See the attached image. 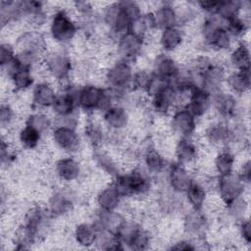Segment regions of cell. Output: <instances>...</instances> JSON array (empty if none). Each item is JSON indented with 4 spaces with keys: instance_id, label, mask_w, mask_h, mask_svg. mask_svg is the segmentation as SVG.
I'll use <instances>...</instances> for the list:
<instances>
[{
    "instance_id": "cell-11",
    "label": "cell",
    "mask_w": 251,
    "mask_h": 251,
    "mask_svg": "<svg viewBox=\"0 0 251 251\" xmlns=\"http://www.w3.org/2000/svg\"><path fill=\"white\" fill-rule=\"evenodd\" d=\"M197 118L186 108L176 110L171 119V127L179 137L191 138L196 130Z\"/></svg>"
},
{
    "instance_id": "cell-41",
    "label": "cell",
    "mask_w": 251,
    "mask_h": 251,
    "mask_svg": "<svg viewBox=\"0 0 251 251\" xmlns=\"http://www.w3.org/2000/svg\"><path fill=\"white\" fill-rule=\"evenodd\" d=\"M242 7L240 1H220L216 15L226 22L239 16Z\"/></svg>"
},
{
    "instance_id": "cell-48",
    "label": "cell",
    "mask_w": 251,
    "mask_h": 251,
    "mask_svg": "<svg viewBox=\"0 0 251 251\" xmlns=\"http://www.w3.org/2000/svg\"><path fill=\"white\" fill-rule=\"evenodd\" d=\"M239 232L241 237L246 243H250L251 241V226L249 220H240L239 223Z\"/></svg>"
},
{
    "instance_id": "cell-5",
    "label": "cell",
    "mask_w": 251,
    "mask_h": 251,
    "mask_svg": "<svg viewBox=\"0 0 251 251\" xmlns=\"http://www.w3.org/2000/svg\"><path fill=\"white\" fill-rule=\"evenodd\" d=\"M78 31V25L65 10H57L51 19L50 34L61 44L71 42Z\"/></svg>"
},
{
    "instance_id": "cell-35",
    "label": "cell",
    "mask_w": 251,
    "mask_h": 251,
    "mask_svg": "<svg viewBox=\"0 0 251 251\" xmlns=\"http://www.w3.org/2000/svg\"><path fill=\"white\" fill-rule=\"evenodd\" d=\"M156 29V25H155V20H154V15L153 12H147V13H142L138 18H136L129 26V30L135 34H138L140 36L145 37V35Z\"/></svg>"
},
{
    "instance_id": "cell-28",
    "label": "cell",
    "mask_w": 251,
    "mask_h": 251,
    "mask_svg": "<svg viewBox=\"0 0 251 251\" xmlns=\"http://www.w3.org/2000/svg\"><path fill=\"white\" fill-rule=\"evenodd\" d=\"M122 199V195L112 183L100 190V192L97 194L96 202L100 210L116 211Z\"/></svg>"
},
{
    "instance_id": "cell-29",
    "label": "cell",
    "mask_w": 251,
    "mask_h": 251,
    "mask_svg": "<svg viewBox=\"0 0 251 251\" xmlns=\"http://www.w3.org/2000/svg\"><path fill=\"white\" fill-rule=\"evenodd\" d=\"M184 38V34L179 25H175L161 30L160 34V45L166 52H172L177 49Z\"/></svg>"
},
{
    "instance_id": "cell-14",
    "label": "cell",
    "mask_w": 251,
    "mask_h": 251,
    "mask_svg": "<svg viewBox=\"0 0 251 251\" xmlns=\"http://www.w3.org/2000/svg\"><path fill=\"white\" fill-rule=\"evenodd\" d=\"M52 139L60 149L69 153L76 152L80 145V139L75 128L66 126H55L52 131Z\"/></svg>"
},
{
    "instance_id": "cell-9",
    "label": "cell",
    "mask_w": 251,
    "mask_h": 251,
    "mask_svg": "<svg viewBox=\"0 0 251 251\" xmlns=\"http://www.w3.org/2000/svg\"><path fill=\"white\" fill-rule=\"evenodd\" d=\"M144 38L131 31L120 35L117 41V53L120 60L132 63L141 54L144 47Z\"/></svg>"
},
{
    "instance_id": "cell-22",
    "label": "cell",
    "mask_w": 251,
    "mask_h": 251,
    "mask_svg": "<svg viewBox=\"0 0 251 251\" xmlns=\"http://www.w3.org/2000/svg\"><path fill=\"white\" fill-rule=\"evenodd\" d=\"M180 68L169 55L163 53L156 57L153 67V74L170 83L179 74Z\"/></svg>"
},
{
    "instance_id": "cell-4",
    "label": "cell",
    "mask_w": 251,
    "mask_h": 251,
    "mask_svg": "<svg viewBox=\"0 0 251 251\" xmlns=\"http://www.w3.org/2000/svg\"><path fill=\"white\" fill-rule=\"evenodd\" d=\"M133 74L131 64L123 60L114 63L106 71L105 80L116 100L124 96L127 90H130Z\"/></svg>"
},
{
    "instance_id": "cell-23",
    "label": "cell",
    "mask_w": 251,
    "mask_h": 251,
    "mask_svg": "<svg viewBox=\"0 0 251 251\" xmlns=\"http://www.w3.org/2000/svg\"><path fill=\"white\" fill-rule=\"evenodd\" d=\"M57 94L54 88L47 82H39L33 86L31 103L36 109L52 108Z\"/></svg>"
},
{
    "instance_id": "cell-49",
    "label": "cell",
    "mask_w": 251,
    "mask_h": 251,
    "mask_svg": "<svg viewBox=\"0 0 251 251\" xmlns=\"http://www.w3.org/2000/svg\"><path fill=\"white\" fill-rule=\"evenodd\" d=\"M240 179L245 183L249 184L250 178H251V167H250V161H246L242 164L239 172L237 173Z\"/></svg>"
},
{
    "instance_id": "cell-26",
    "label": "cell",
    "mask_w": 251,
    "mask_h": 251,
    "mask_svg": "<svg viewBox=\"0 0 251 251\" xmlns=\"http://www.w3.org/2000/svg\"><path fill=\"white\" fill-rule=\"evenodd\" d=\"M55 174L64 181H73L80 175L79 163L73 157L59 159L55 164Z\"/></svg>"
},
{
    "instance_id": "cell-40",
    "label": "cell",
    "mask_w": 251,
    "mask_h": 251,
    "mask_svg": "<svg viewBox=\"0 0 251 251\" xmlns=\"http://www.w3.org/2000/svg\"><path fill=\"white\" fill-rule=\"evenodd\" d=\"M93 157H94L96 166L99 167L102 171H104L109 176L115 177L120 174L117 163L113 160V158L108 153L102 151L99 148V149H96Z\"/></svg>"
},
{
    "instance_id": "cell-37",
    "label": "cell",
    "mask_w": 251,
    "mask_h": 251,
    "mask_svg": "<svg viewBox=\"0 0 251 251\" xmlns=\"http://www.w3.org/2000/svg\"><path fill=\"white\" fill-rule=\"evenodd\" d=\"M234 163V154L227 149H224L217 154L214 160V167L219 176H225L233 172Z\"/></svg>"
},
{
    "instance_id": "cell-42",
    "label": "cell",
    "mask_w": 251,
    "mask_h": 251,
    "mask_svg": "<svg viewBox=\"0 0 251 251\" xmlns=\"http://www.w3.org/2000/svg\"><path fill=\"white\" fill-rule=\"evenodd\" d=\"M25 125L32 126L33 128H35L36 130H38L42 135L44 133H46L52 126V122L49 119L48 116H46L43 113H33L30 114L25 121Z\"/></svg>"
},
{
    "instance_id": "cell-3",
    "label": "cell",
    "mask_w": 251,
    "mask_h": 251,
    "mask_svg": "<svg viewBox=\"0 0 251 251\" xmlns=\"http://www.w3.org/2000/svg\"><path fill=\"white\" fill-rule=\"evenodd\" d=\"M115 96L109 88L94 84H86L79 89L78 108L85 112L101 111L102 113L114 105Z\"/></svg>"
},
{
    "instance_id": "cell-44",
    "label": "cell",
    "mask_w": 251,
    "mask_h": 251,
    "mask_svg": "<svg viewBox=\"0 0 251 251\" xmlns=\"http://www.w3.org/2000/svg\"><path fill=\"white\" fill-rule=\"evenodd\" d=\"M17 53L14 46L9 43H2L0 46V64L2 69L8 68L16 60Z\"/></svg>"
},
{
    "instance_id": "cell-7",
    "label": "cell",
    "mask_w": 251,
    "mask_h": 251,
    "mask_svg": "<svg viewBox=\"0 0 251 251\" xmlns=\"http://www.w3.org/2000/svg\"><path fill=\"white\" fill-rule=\"evenodd\" d=\"M226 73L225 69L219 65L210 63L201 70L195 76L197 86L201 87L212 96L221 91L222 85L226 80Z\"/></svg>"
},
{
    "instance_id": "cell-13",
    "label": "cell",
    "mask_w": 251,
    "mask_h": 251,
    "mask_svg": "<svg viewBox=\"0 0 251 251\" xmlns=\"http://www.w3.org/2000/svg\"><path fill=\"white\" fill-rule=\"evenodd\" d=\"M125 218L117 211H98L93 225L98 231H106L113 235L118 236L122 227L126 224Z\"/></svg>"
},
{
    "instance_id": "cell-21",
    "label": "cell",
    "mask_w": 251,
    "mask_h": 251,
    "mask_svg": "<svg viewBox=\"0 0 251 251\" xmlns=\"http://www.w3.org/2000/svg\"><path fill=\"white\" fill-rule=\"evenodd\" d=\"M212 105H214L219 116L225 120L234 119L237 114V103L233 94L224 93L222 91L212 96Z\"/></svg>"
},
{
    "instance_id": "cell-15",
    "label": "cell",
    "mask_w": 251,
    "mask_h": 251,
    "mask_svg": "<svg viewBox=\"0 0 251 251\" xmlns=\"http://www.w3.org/2000/svg\"><path fill=\"white\" fill-rule=\"evenodd\" d=\"M192 181L193 177L187 171L186 166L178 162H174L169 166L168 182L173 191L184 193Z\"/></svg>"
},
{
    "instance_id": "cell-46",
    "label": "cell",
    "mask_w": 251,
    "mask_h": 251,
    "mask_svg": "<svg viewBox=\"0 0 251 251\" xmlns=\"http://www.w3.org/2000/svg\"><path fill=\"white\" fill-rule=\"evenodd\" d=\"M15 120L14 109L9 104H2L0 108V123L3 127L9 126Z\"/></svg>"
},
{
    "instance_id": "cell-31",
    "label": "cell",
    "mask_w": 251,
    "mask_h": 251,
    "mask_svg": "<svg viewBox=\"0 0 251 251\" xmlns=\"http://www.w3.org/2000/svg\"><path fill=\"white\" fill-rule=\"evenodd\" d=\"M145 169L149 174L162 173L167 167L165 157L154 147H148L143 154Z\"/></svg>"
},
{
    "instance_id": "cell-24",
    "label": "cell",
    "mask_w": 251,
    "mask_h": 251,
    "mask_svg": "<svg viewBox=\"0 0 251 251\" xmlns=\"http://www.w3.org/2000/svg\"><path fill=\"white\" fill-rule=\"evenodd\" d=\"M225 82L232 92L231 94H244L249 90L251 85L250 70H234L226 75Z\"/></svg>"
},
{
    "instance_id": "cell-6",
    "label": "cell",
    "mask_w": 251,
    "mask_h": 251,
    "mask_svg": "<svg viewBox=\"0 0 251 251\" xmlns=\"http://www.w3.org/2000/svg\"><path fill=\"white\" fill-rule=\"evenodd\" d=\"M118 238L123 246L133 250L146 249L151 243L149 231L136 223L126 222L118 234Z\"/></svg>"
},
{
    "instance_id": "cell-50",
    "label": "cell",
    "mask_w": 251,
    "mask_h": 251,
    "mask_svg": "<svg viewBox=\"0 0 251 251\" xmlns=\"http://www.w3.org/2000/svg\"><path fill=\"white\" fill-rule=\"evenodd\" d=\"M195 248H196L195 245L189 240H179L171 247V249H176V250H194Z\"/></svg>"
},
{
    "instance_id": "cell-1",
    "label": "cell",
    "mask_w": 251,
    "mask_h": 251,
    "mask_svg": "<svg viewBox=\"0 0 251 251\" xmlns=\"http://www.w3.org/2000/svg\"><path fill=\"white\" fill-rule=\"evenodd\" d=\"M141 14V9L136 2H116L104 9L103 22L109 30L119 37L129 30L130 24Z\"/></svg>"
},
{
    "instance_id": "cell-47",
    "label": "cell",
    "mask_w": 251,
    "mask_h": 251,
    "mask_svg": "<svg viewBox=\"0 0 251 251\" xmlns=\"http://www.w3.org/2000/svg\"><path fill=\"white\" fill-rule=\"evenodd\" d=\"M15 154L10 150L9 144L5 141L2 140L1 143V163L3 166L5 165H10L12 162L15 160Z\"/></svg>"
},
{
    "instance_id": "cell-10",
    "label": "cell",
    "mask_w": 251,
    "mask_h": 251,
    "mask_svg": "<svg viewBox=\"0 0 251 251\" xmlns=\"http://www.w3.org/2000/svg\"><path fill=\"white\" fill-rule=\"evenodd\" d=\"M245 185L246 184L234 172L225 176H219L217 181L219 195L226 205L243 196Z\"/></svg>"
},
{
    "instance_id": "cell-38",
    "label": "cell",
    "mask_w": 251,
    "mask_h": 251,
    "mask_svg": "<svg viewBox=\"0 0 251 251\" xmlns=\"http://www.w3.org/2000/svg\"><path fill=\"white\" fill-rule=\"evenodd\" d=\"M84 135L87 142L95 149H99L106 140V134L102 126L94 122H90L85 126Z\"/></svg>"
},
{
    "instance_id": "cell-32",
    "label": "cell",
    "mask_w": 251,
    "mask_h": 251,
    "mask_svg": "<svg viewBox=\"0 0 251 251\" xmlns=\"http://www.w3.org/2000/svg\"><path fill=\"white\" fill-rule=\"evenodd\" d=\"M184 193H185L187 202L189 203L192 209L202 210L206 202L207 190L201 182L193 179V181L191 182V184L189 185V187Z\"/></svg>"
},
{
    "instance_id": "cell-16",
    "label": "cell",
    "mask_w": 251,
    "mask_h": 251,
    "mask_svg": "<svg viewBox=\"0 0 251 251\" xmlns=\"http://www.w3.org/2000/svg\"><path fill=\"white\" fill-rule=\"evenodd\" d=\"M206 140L214 146H228L234 140V130L227 124L217 122L210 125L205 130Z\"/></svg>"
},
{
    "instance_id": "cell-12",
    "label": "cell",
    "mask_w": 251,
    "mask_h": 251,
    "mask_svg": "<svg viewBox=\"0 0 251 251\" xmlns=\"http://www.w3.org/2000/svg\"><path fill=\"white\" fill-rule=\"evenodd\" d=\"M31 69L32 68L20 63L17 57L15 62L6 68L7 75L10 77L16 91H25L33 85L34 79Z\"/></svg>"
},
{
    "instance_id": "cell-20",
    "label": "cell",
    "mask_w": 251,
    "mask_h": 251,
    "mask_svg": "<svg viewBox=\"0 0 251 251\" xmlns=\"http://www.w3.org/2000/svg\"><path fill=\"white\" fill-rule=\"evenodd\" d=\"M150 101V107L154 113L158 115H167L171 112L174 105L178 100V95L174 91V89L168 85L163 90L153 95Z\"/></svg>"
},
{
    "instance_id": "cell-34",
    "label": "cell",
    "mask_w": 251,
    "mask_h": 251,
    "mask_svg": "<svg viewBox=\"0 0 251 251\" xmlns=\"http://www.w3.org/2000/svg\"><path fill=\"white\" fill-rule=\"evenodd\" d=\"M229 62L235 70H250V50L248 45L240 42L231 51Z\"/></svg>"
},
{
    "instance_id": "cell-45",
    "label": "cell",
    "mask_w": 251,
    "mask_h": 251,
    "mask_svg": "<svg viewBox=\"0 0 251 251\" xmlns=\"http://www.w3.org/2000/svg\"><path fill=\"white\" fill-rule=\"evenodd\" d=\"M151 77V73L146 71H139L133 74L132 80H131V90H142L145 91L148 85V82Z\"/></svg>"
},
{
    "instance_id": "cell-17",
    "label": "cell",
    "mask_w": 251,
    "mask_h": 251,
    "mask_svg": "<svg viewBox=\"0 0 251 251\" xmlns=\"http://www.w3.org/2000/svg\"><path fill=\"white\" fill-rule=\"evenodd\" d=\"M212 106V95L199 86H194L188 93L186 108L198 119L203 117Z\"/></svg>"
},
{
    "instance_id": "cell-27",
    "label": "cell",
    "mask_w": 251,
    "mask_h": 251,
    "mask_svg": "<svg viewBox=\"0 0 251 251\" xmlns=\"http://www.w3.org/2000/svg\"><path fill=\"white\" fill-rule=\"evenodd\" d=\"M156 29L164 30L168 27L178 25L176 10L168 3L162 4L153 12Z\"/></svg>"
},
{
    "instance_id": "cell-43",
    "label": "cell",
    "mask_w": 251,
    "mask_h": 251,
    "mask_svg": "<svg viewBox=\"0 0 251 251\" xmlns=\"http://www.w3.org/2000/svg\"><path fill=\"white\" fill-rule=\"evenodd\" d=\"M226 28L231 38H240L246 33L248 29V23L240 16H237L226 21Z\"/></svg>"
},
{
    "instance_id": "cell-39",
    "label": "cell",
    "mask_w": 251,
    "mask_h": 251,
    "mask_svg": "<svg viewBox=\"0 0 251 251\" xmlns=\"http://www.w3.org/2000/svg\"><path fill=\"white\" fill-rule=\"evenodd\" d=\"M42 134L30 126L25 125V126L19 132V140L21 145L25 149H35L41 140Z\"/></svg>"
},
{
    "instance_id": "cell-18",
    "label": "cell",
    "mask_w": 251,
    "mask_h": 251,
    "mask_svg": "<svg viewBox=\"0 0 251 251\" xmlns=\"http://www.w3.org/2000/svg\"><path fill=\"white\" fill-rule=\"evenodd\" d=\"M208 227V220L202 210L192 209L186 214L183 221V228L186 234L196 239L203 238Z\"/></svg>"
},
{
    "instance_id": "cell-36",
    "label": "cell",
    "mask_w": 251,
    "mask_h": 251,
    "mask_svg": "<svg viewBox=\"0 0 251 251\" xmlns=\"http://www.w3.org/2000/svg\"><path fill=\"white\" fill-rule=\"evenodd\" d=\"M22 19L20 1H1L0 4V21L2 25Z\"/></svg>"
},
{
    "instance_id": "cell-25",
    "label": "cell",
    "mask_w": 251,
    "mask_h": 251,
    "mask_svg": "<svg viewBox=\"0 0 251 251\" xmlns=\"http://www.w3.org/2000/svg\"><path fill=\"white\" fill-rule=\"evenodd\" d=\"M175 154L176 157V162L187 166L197 160L199 152L196 144L192 140V137H179L176 145Z\"/></svg>"
},
{
    "instance_id": "cell-8",
    "label": "cell",
    "mask_w": 251,
    "mask_h": 251,
    "mask_svg": "<svg viewBox=\"0 0 251 251\" xmlns=\"http://www.w3.org/2000/svg\"><path fill=\"white\" fill-rule=\"evenodd\" d=\"M48 74L60 82H67L72 72L70 56L63 50H53L45 55L44 59Z\"/></svg>"
},
{
    "instance_id": "cell-2",
    "label": "cell",
    "mask_w": 251,
    "mask_h": 251,
    "mask_svg": "<svg viewBox=\"0 0 251 251\" xmlns=\"http://www.w3.org/2000/svg\"><path fill=\"white\" fill-rule=\"evenodd\" d=\"M113 184L123 198L141 196L150 190L151 179L147 171L135 169L129 173H120L114 177Z\"/></svg>"
},
{
    "instance_id": "cell-19",
    "label": "cell",
    "mask_w": 251,
    "mask_h": 251,
    "mask_svg": "<svg viewBox=\"0 0 251 251\" xmlns=\"http://www.w3.org/2000/svg\"><path fill=\"white\" fill-rule=\"evenodd\" d=\"M103 122L113 132H118L126 127L129 116L126 108L114 104L103 112Z\"/></svg>"
},
{
    "instance_id": "cell-30",
    "label": "cell",
    "mask_w": 251,
    "mask_h": 251,
    "mask_svg": "<svg viewBox=\"0 0 251 251\" xmlns=\"http://www.w3.org/2000/svg\"><path fill=\"white\" fill-rule=\"evenodd\" d=\"M73 200L69 196V194L59 191L54 193L49 201H48V207L47 211L50 215L54 217L63 216L65 214H68L73 209Z\"/></svg>"
},
{
    "instance_id": "cell-33",
    "label": "cell",
    "mask_w": 251,
    "mask_h": 251,
    "mask_svg": "<svg viewBox=\"0 0 251 251\" xmlns=\"http://www.w3.org/2000/svg\"><path fill=\"white\" fill-rule=\"evenodd\" d=\"M98 230L93 223H81L75 229V238L77 244L83 247H89L95 244Z\"/></svg>"
}]
</instances>
